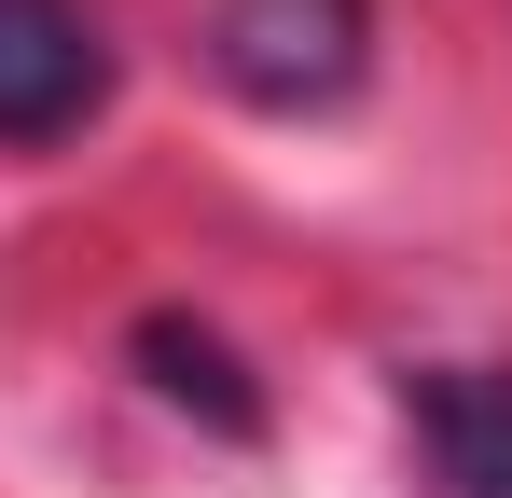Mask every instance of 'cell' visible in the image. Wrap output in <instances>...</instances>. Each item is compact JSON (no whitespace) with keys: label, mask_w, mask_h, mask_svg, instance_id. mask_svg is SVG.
Instances as JSON below:
<instances>
[{"label":"cell","mask_w":512,"mask_h":498,"mask_svg":"<svg viewBox=\"0 0 512 498\" xmlns=\"http://www.w3.org/2000/svg\"><path fill=\"white\" fill-rule=\"evenodd\" d=\"M208 56L263 111H333L374 56V14L360 0H208Z\"/></svg>","instance_id":"6da1fadb"},{"label":"cell","mask_w":512,"mask_h":498,"mask_svg":"<svg viewBox=\"0 0 512 498\" xmlns=\"http://www.w3.org/2000/svg\"><path fill=\"white\" fill-rule=\"evenodd\" d=\"M111 97V42L84 0H0V139H70Z\"/></svg>","instance_id":"7a4b0ae2"},{"label":"cell","mask_w":512,"mask_h":498,"mask_svg":"<svg viewBox=\"0 0 512 498\" xmlns=\"http://www.w3.org/2000/svg\"><path fill=\"white\" fill-rule=\"evenodd\" d=\"M416 429L457 498H512V374H416Z\"/></svg>","instance_id":"3957f363"}]
</instances>
